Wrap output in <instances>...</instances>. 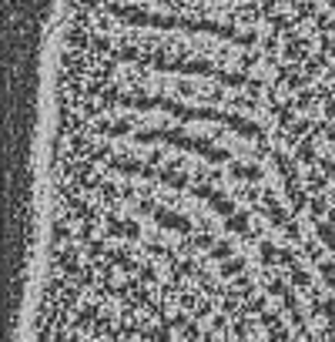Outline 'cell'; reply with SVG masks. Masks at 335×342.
<instances>
[{
  "mask_svg": "<svg viewBox=\"0 0 335 342\" xmlns=\"http://www.w3.org/2000/svg\"><path fill=\"white\" fill-rule=\"evenodd\" d=\"M154 218H158L164 228H178V231H188V228H191V222H188V218H181V215H168V212H158Z\"/></svg>",
  "mask_w": 335,
  "mask_h": 342,
  "instance_id": "1",
  "label": "cell"
},
{
  "mask_svg": "<svg viewBox=\"0 0 335 342\" xmlns=\"http://www.w3.org/2000/svg\"><path fill=\"white\" fill-rule=\"evenodd\" d=\"M315 231H319L322 245H325V248H332V252H335V228H332V225H319Z\"/></svg>",
  "mask_w": 335,
  "mask_h": 342,
  "instance_id": "2",
  "label": "cell"
},
{
  "mask_svg": "<svg viewBox=\"0 0 335 342\" xmlns=\"http://www.w3.org/2000/svg\"><path fill=\"white\" fill-rule=\"evenodd\" d=\"M245 225H248V215H245V212H238V215L228 218V228H235V231H245Z\"/></svg>",
  "mask_w": 335,
  "mask_h": 342,
  "instance_id": "3",
  "label": "cell"
},
{
  "mask_svg": "<svg viewBox=\"0 0 335 342\" xmlns=\"http://www.w3.org/2000/svg\"><path fill=\"white\" fill-rule=\"evenodd\" d=\"M322 275H325V285L335 288V265L332 262H322Z\"/></svg>",
  "mask_w": 335,
  "mask_h": 342,
  "instance_id": "4",
  "label": "cell"
},
{
  "mask_svg": "<svg viewBox=\"0 0 335 342\" xmlns=\"http://www.w3.org/2000/svg\"><path fill=\"white\" fill-rule=\"evenodd\" d=\"M215 208H218V215H228V218H232V212H235V208H232V201L218 198V195H215Z\"/></svg>",
  "mask_w": 335,
  "mask_h": 342,
  "instance_id": "5",
  "label": "cell"
},
{
  "mask_svg": "<svg viewBox=\"0 0 335 342\" xmlns=\"http://www.w3.org/2000/svg\"><path fill=\"white\" fill-rule=\"evenodd\" d=\"M298 161H305V165L315 161V148H312V144H302V148H298Z\"/></svg>",
  "mask_w": 335,
  "mask_h": 342,
  "instance_id": "6",
  "label": "cell"
},
{
  "mask_svg": "<svg viewBox=\"0 0 335 342\" xmlns=\"http://www.w3.org/2000/svg\"><path fill=\"white\" fill-rule=\"evenodd\" d=\"M232 175H235V178H258V171H255V168H241V165H235V168H232Z\"/></svg>",
  "mask_w": 335,
  "mask_h": 342,
  "instance_id": "7",
  "label": "cell"
},
{
  "mask_svg": "<svg viewBox=\"0 0 335 342\" xmlns=\"http://www.w3.org/2000/svg\"><path fill=\"white\" fill-rule=\"evenodd\" d=\"M211 252H215V258H228V245H225V242H221V245H215Z\"/></svg>",
  "mask_w": 335,
  "mask_h": 342,
  "instance_id": "8",
  "label": "cell"
},
{
  "mask_svg": "<svg viewBox=\"0 0 335 342\" xmlns=\"http://www.w3.org/2000/svg\"><path fill=\"white\" fill-rule=\"evenodd\" d=\"M292 282H295V285H309V275H305V272H295V275H292Z\"/></svg>",
  "mask_w": 335,
  "mask_h": 342,
  "instance_id": "9",
  "label": "cell"
},
{
  "mask_svg": "<svg viewBox=\"0 0 335 342\" xmlns=\"http://www.w3.org/2000/svg\"><path fill=\"white\" fill-rule=\"evenodd\" d=\"M235 272H241V262H232V265H225V275H235Z\"/></svg>",
  "mask_w": 335,
  "mask_h": 342,
  "instance_id": "10",
  "label": "cell"
},
{
  "mask_svg": "<svg viewBox=\"0 0 335 342\" xmlns=\"http://www.w3.org/2000/svg\"><path fill=\"white\" fill-rule=\"evenodd\" d=\"M271 255H275V248H271L268 242H265V245H262V258H271Z\"/></svg>",
  "mask_w": 335,
  "mask_h": 342,
  "instance_id": "11",
  "label": "cell"
},
{
  "mask_svg": "<svg viewBox=\"0 0 335 342\" xmlns=\"http://www.w3.org/2000/svg\"><path fill=\"white\" fill-rule=\"evenodd\" d=\"M322 168H325L328 175H332V178H335V161H322Z\"/></svg>",
  "mask_w": 335,
  "mask_h": 342,
  "instance_id": "12",
  "label": "cell"
},
{
  "mask_svg": "<svg viewBox=\"0 0 335 342\" xmlns=\"http://www.w3.org/2000/svg\"><path fill=\"white\" fill-rule=\"evenodd\" d=\"M325 111H328V118H335V104H328V108H325Z\"/></svg>",
  "mask_w": 335,
  "mask_h": 342,
  "instance_id": "13",
  "label": "cell"
},
{
  "mask_svg": "<svg viewBox=\"0 0 335 342\" xmlns=\"http://www.w3.org/2000/svg\"><path fill=\"white\" fill-rule=\"evenodd\" d=\"M325 135H328V141H332V144H335V127H332V131H325Z\"/></svg>",
  "mask_w": 335,
  "mask_h": 342,
  "instance_id": "14",
  "label": "cell"
},
{
  "mask_svg": "<svg viewBox=\"0 0 335 342\" xmlns=\"http://www.w3.org/2000/svg\"><path fill=\"white\" fill-rule=\"evenodd\" d=\"M328 218H332V225H335V208H332V215H328Z\"/></svg>",
  "mask_w": 335,
  "mask_h": 342,
  "instance_id": "15",
  "label": "cell"
}]
</instances>
